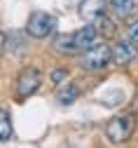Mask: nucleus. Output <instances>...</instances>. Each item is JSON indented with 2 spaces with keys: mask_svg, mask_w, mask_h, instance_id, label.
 Wrapping results in <instances>:
<instances>
[{
  "mask_svg": "<svg viewBox=\"0 0 138 148\" xmlns=\"http://www.w3.org/2000/svg\"><path fill=\"white\" fill-rule=\"evenodd\" d=\"M98 35L101 33L94 28V24H89L70 35H58L54 40V49L58 54H80V52H87L94 45H98Z\"/></svg>",
  "mask_w": 138,
  "mask_h": 148,
  "instance_id": "nucleus-1",
  "label": "nucleus"
},
{
  "mask_svg": "<svg viewBox=\"0 0 138 148\" xmlns=\"http://www.w3.org/2000/svg\"><path fill=\"white\" fill-rule=\"evenodd\" d=\"M110 59H112V49L103 42H98V45H94L91 49H87V52H82V59H80V66H82V71H91V73H96V71H103L108 64H110Z\"/></svg>",
  "mask_w": 138,
  "mask_h": 148,
  "instance_id": "nucleus-2",
  "label": "nucleus"
},
{
  "mask_svg": "<svg viewBox=\"0 0 138 148\" xmlns=\"http://www.w3.org/2000/svg\"><path fill=\"white\" fill-rule=\"evenodd\" d=\"M56 31V19L47 12H33L26 21V33L35 40H45Z\"/></svg>",
  "mask_w": 138,
  "mask_h": 148,
  "instance_id": "nucleus-3",
  "label": "nucleus"
},
{
  "mask_svg": "<svg viewBox=\"0 0 138 148\" xmlns=\"http://www.w3.org/2000/svg\"><path fill=\"white\" fill-rule=\"evenodd\" d=\"M133 132V118L131 115H115L108 125H105V136L110 139V143H124Z\"/></svg>",
  "mask_w": 138,
  "mask_h": 148,
  "instance_id": "nucleus-4",
  "label": "nucleus"
},
{
  "mask_svg": "<svg viewBox=\"0 0 138 148\" xmlns=\"http://www.w3.org/2000/svg\"><path fill=\"white\" fill-rule=\"evenodd\" d=\"M40 82H42V75H40V71H37L35 66L24 68L21 73H19V78H16V97L19 99H28L31 94L37 92Z\"/></svg>",
  "mask_w": 138,
  "mask_h": 148,
  "instance_id": "nucleus-5",
  "label": "nucleus"
},
{
  "mask_svg": "<svg viewBox=\"0 0 138 148\" xmlns=\"http://www.w3.org/2000/svg\"><path fill=\"white\" fill-rule=\"evenodd\" d=\"M136 57H138V45H136L131 38L117 40V45L112 47V59H115L117 66H126V64H131Z\"/></svg>",
  "mask_w": 138,
  "mask_h": 148,
  "instance_id": "nucleus-6",
  "label": "nucleus"
},
{
  "mask_svg": "<svg viewBox=\"0 0 138 148\" xmlns=\"http://www.w3.org/2000/svg\"><path fill=\"white\" fill-rule=\"evenodd\" d=\"M3 49L5 54H12V57H21L24 49H26V42L24 38H19V33L16 31H3Z\"/></svg>",
  "mask_w": 138,
  "mask_h": 148,
  "instance_id": "nucleus-7",
  "label": "nucleus"
},
{
  "mask_svg": "<svg viewBox=\"0 0 138 148\" xmlns=\"http://www.w3.org/2000/svg\"><path fill=\"white\" fill-rule=\"evenodd\" d=\"M105 7H108V5H105V0H82V5H80V14L91 24L98 14H103V12H105Z\"/></svg>",
  "mask_w": 138,
  "mask_h": 148,
  "instance_id": "nucleus-8",
  "label": "nucleus"
},
{
  "mask_svg": "<svg viewBox=\"0 0 138 148\" xmlns=\"http://www.w3.org/2000/svg\"><path fill=\"white\" fill-rule=\"evenodd\" d=\"M77 97H80L77 85H63L61 89H58V94H56V103L58 106H70V103L77 101Z\"/></svg>",
  "mask_w": 138,
  "mask_h": 148,
  "instance_id": "nucleus-9",
  "label": "nucleus"
},
{
  "mask_svg": "<svg viewBox=\"0 0 138 148\" xmlns=\"http://www.w3.org/2000/svg\"><path fill=\"white\" fill-rule=\"evenodd\" d=\"M105 5L117 14V16H129L131 12H133V7H136V3L133 0H105Z\"/></svg>",
  "mask_w": 138,
  "mask_h": 148,
  "instance_id": "nucleus-10",
  "label": "nucleus"
},
{
  "mask_svg": "<svg viewBox=\"0 0 138 148\" xmlns=\"http://www.w3.org/2000/svg\"><path fill=\"white\" fill-rule=\"evenodd\" d=\"M91 24H94V28L101 33V35H112V33H115V24H112V19H110L105 12H103V14H98Z\"/></svg>",
  "mask_w": 138,
  "mask_h": 148,
  "instance_id": "nucleus-11",
  "label": "nucleus"
},
{
  "mask_svg": "<svg viewBox=\"0 0 138 148\" xmlns=\"http://www.w3.org/2000/svg\"><path fill=\"white\" fill-rule=\"evenodd\" d=\"M12 139V120H10V110L3 108L0 110V141L7 143Z\"/></svg>",
  "mask_w": 138,
  "mask_h": 148,
  "instance_id": "nucleus-12",
  "label": "nucleus"
},
{
  "mask_svg": "<svg viewBox=\"0 0 138 148\" xmlns=\"http://www.w3.org/2000/svg\"><path fill=\"white\" fill-rule=\"evenodd\" d=\"M129 38H131V40L138 45V19H136V21L129 26Z\"/></svg>",
  "mask_w": 138,
  "mask_h": 148,
  "instance_id": "nucleus-13",
  "label": "nucleus"
},
{
  "mask_svg": "<svg viewBox=\"0 0 138 148\" xmlns=\"http://www.w3.org/2000/svg\"><path fill=\"white\" fill-rule=\"evenodd\" d=\"M63 78H66V71H54V75H52V80H54V82H61Z\"/></svg>",
  "mask_w": 138,
  "mask_h": 148,
  "instance_id": "nucleus-14",
  "label": "nucleus"
}]
</instances>
